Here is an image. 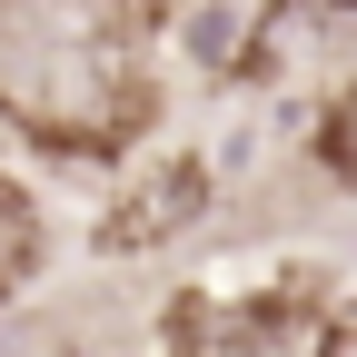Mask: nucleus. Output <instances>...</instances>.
Here are the masks:
<instances>
[{"instance_id": "obj_1", "label": "nucleus", "mask_w": 357, "mask_h": 357, "mask_svg": "<svg viewBox=\"0 0 357 357\" xmlns=\"http://www.w3.org/2000/svg\"><path fill=\"white\" fill-rule=\"evenodd\" d=\"M0 119L70 159L129 149V129L149 119L129 0H0Z\"/></svg>"}, {"instance_id": "obj_2", "label": "nucleus", "mask_w": 357, "mask_h": 357, "mask_svg": "<svg viewBox=\"0 0 357 357\" xmlns=\"http://www.w3.org/2000/svg\"><path fill=\"white\" fill-rule=\"evenodd\" d=\"M307 307L278 298H178L169 307V357H288Z\"/></svg>"}, {"instance_id": "obj_3", "label": "nucleus", "mask_w": 357, "mask_h": 357, "mask_svg": "<svg viewBox=\"0 0 357 357\" xmlns=\"http://www.w3.org/2000/svg\"><path fill=\"white\" fill-rule=\"evenodd\" d=\"M189 208H199V169L189 159H159L139 189L100 218V248H159L169 229H189Z\"/></svg>"}, {"instance_id": "obj_4", "label": "nucleus", "mask_w": 357, "mask_h": 357, "mask_svg": "<svg viewBox=\"0 0 357 357\" xmlns=\"http://www.w3.org/2000/svg\"><path fill=\"white\" fill-rule=\"evenodd\" d=\"M30 248H40V229H30V199L10 189V178H0V288H10L20 268H30Z\"/></svg>"}, {"instance_id": "obj_5", "label": "nucleus", "mask_w": 357, "mask_h": 357, "mask_svg": "<svg viewBox=\"0 0 357 357\" xmlns=\"http://www.w3.org/2000/svg\"><path fill=\"white\" fill-rule=\"evenodd\" d=\"M318 159H328L337 178H357V79L337 89V109H328V129H318Z\"/></svg>"}, {"instance_id": "obj_6", "label": "nucleus", "mask_w": 357, "mask_h": 357, "mask_svg": "<svg viewBox=\"0 0 357 357\" xmlns=\"http://www.w3.org/2000/svg\"><path fill=\"white\" fill-rule=\"evenodd\" d=\"M307 357H357V307H337V318L318 328V347H307Z\"/></svg>"}]
</instances>
